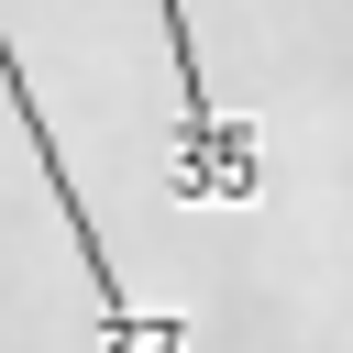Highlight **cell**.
<instances>
[{"instance_id":"cell-1","label":"cell","mask_w":353,"mask_h":353,"mask_svg":"<svg viewBox=\"0 0 353 353\" xmlns=\"http://www.w3.org/2000/svg\"><path fill=\"white\" fill-rule=\"evenodd\" d=\"M0 88H11V110H22V132H33V165H44V188H55L66 232H77V265H88V298H99V353H176V342H188L176 320H132V298H121V265H110V243H99V221H88V188L66 176V143H55L44 99L22 88V55H11V33H0Z\"/></svg>"},{"instance_id":"cell-2","label":"cell","mask_w":353,"mask_h":353,"mask_svg":"<svg viewBox=\"0 0 353 353\" xmlns=\"http://www.w3.org/2000/svg\"><path fill=\"white\" fill-rule=\"evenodd\" d=\"M154 22H165V55H176V199H254L265 188V154H254V132L221 110V88L199 77V33H188V0H154Z\"/></svg>"}]
</instances>
